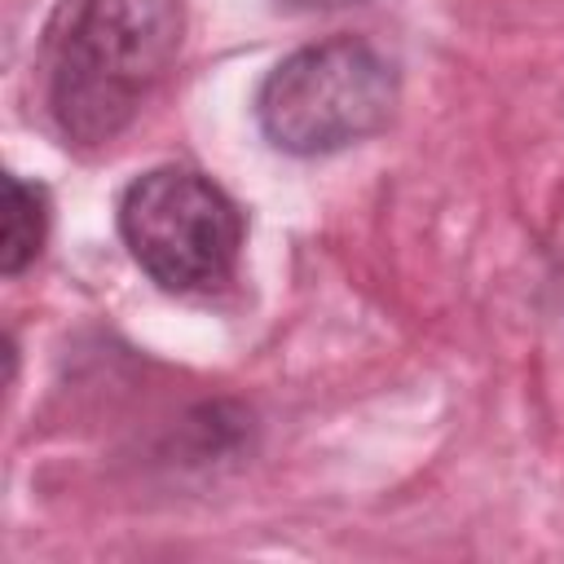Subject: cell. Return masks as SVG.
<instances>
[{
  "label": "cell",
  "mask_w": 564,
  "mask_h": 564,
  "mask_svg": "<svg viewBox=\"0 0 564 564\" xmlns=\"http://www.w3.org/2000/svg\"><path fill=\"white\" fill-rule=\"evenodd\" d=\"M181 0H57L40 35V101L66 145H110L176 66Z\"/></svg>",
  "instance_id": "1"
},
{
  "label": "cell",
  "mask_w": 564,
  "mask_h": 564,
  "mask_svg": "<svg viewBox=\"0 0 564 564\" xmlns=\"http://www.w3.org/2000/svg\"><path fill=\"white\" fill-rule=\"evenodd\" d=\"M392 106L397 62L361 35L300 44L256 88V123L291 159H322L366 141L388 123Z\"/></svg>",
  "instance_id": "2"
},
{
  "label": "cell",
  "mask_w": 564,
  "mask_h": 564,
  "mask_svg": "<svg viewBox=\"0 0 564 564\" xmlns=\"http://www.w3.org/2000/svg\"><path fill=\"white\" fill-rule=\"evenodd\" d=\"M119 238L150 282L176 295L216 291L242 256V207L203 172L163 163L119 194Z\"/></svg>",
  "instance_id": "3"
},
{
  "label": "cell",
  "mask_w": 564,
  "mask_h": 564,
  "mask_svg": "<svg viewBox=\"0 0 564 564\" xmlns=\"http://www.w3.org/2000/svg\"><path fill=\"white\" fill-rule=\"evenodd\" d=\"M48 238V189L26 176L4 181V229H0V273L18 278Z\"/></svg>",
  "instance_id": "4"
},
{
  "label": "cell",
  "mask_w": 564,
  "mask_h": 564,
  "mask_svg": "<svg viewBox=\"0 0 564 564\" xmlns=\"http://www.w3.org/2000/svg\"><path fill=\"white\" fill-rule=\"evenodd\" d=\"M278 9L286 13H326V9H348V4H361V0H273Z\"/></svg>",
  "instance_id": "5"
}]
</instances>
